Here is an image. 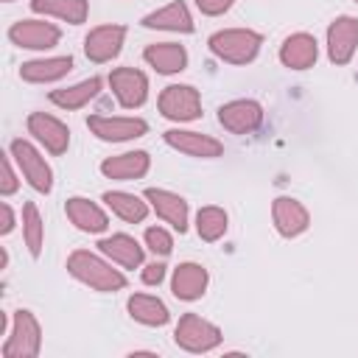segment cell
I'll list each match as a JSON object with an SVG mask.
<instances>
[{"mask_svg":"<svg viewBox=\"0 0 358 358\" xmlns=\"http://www.w3.org/2000/svg\"><path fill=\"white\" fill-rule=\"evenodd\" d=\"M67 274L78 282H84L87 288L92 291H101V294H115V291H123L126 288V274L120 268L112 266V260L90 252V249H76L70 252L67 257Z\"/></svg>","mask_w":358,"mask_h":358,"instance_id":"obj_1","label":"cell"},{"mask_svg":"<svg viewBox=\"0 0 358 358\" xmlns=\"http://www.w3.org/2000/svg\"><path fill=\"white\" fill-rule=\"evenodd\" d=\"M207 48L215 59L227 64H249L257 59L263 48V36L252 28H224L207 39Z\"/></svg>","mask_w":358,"mask_h":358,"instance_id":"obj_2","label":"cell"},{"mask_svg":"<svg viewBox=\"0 0 358 358\" xmlns=\"http://www.w3.org/2000/svg\"><path fill=\"white\" fill-rule=\"evenodd\" d=\"M42 350V327L34 310L20 308L11 313V330L3 344V358H36Z\"/></svg>","mask_w":358,"mask_h":358,"instance_id":"obj_3","label":"cell"},{"mask_svg":"<svg viewBox=\"0 0 358 358\" xmlns=\"http://www.w3.org/2000/svg\"><path fill=\"white\" fill-rule=\"evenodd\" d=\"M8 154H11V159H14L17 171H20V176H22L36 193H45V196H48V193L53 190V171H50L48 159L39 154V148H36L31 140H22V137L11 140Z\"/></svg>","mask_w":358,"mask_h":358,"instance_id":"obj_4","label":"cell"},{"mask_svg":"<svg viewBox=\"0 0 358 358\" xmlns=\"http://www.w3.org/2000/svg\"><path fill=\"white\" fill-rule=\"evenodd\" d=\"M173 341L185 352H210L224 341V333L218 324L199 313H182L173 327Z\"/></svg>","mask_w":358,"mask_h":358,"instance_id":"obj_5","label":"cell"},{"mask_svg":"<svg viewBox=\"0 0 358 358\" xmlns=\"http://www.w3.org/2000/svg\"><path fill=\"white\" fill-rule=\"evenodd\" d=\"M157 109L173 123H193L201 117V95L190 84H168L157 98Z\"/></svg>","mask_w":358,"mask_h":358,"instance_id":"obj_6","label":"cell"},{"mask_svg":"<svg viewBox=\"0 0 358 358\" xmlns=\"http://www.w3.org/2000/svg\"><path fill=\"white\" fill-rule=\"evenodd\" d=\"M87 129L103 140V143H126V140H137L148 131V123L143 117H129V115H90L87 117Z\"/></svg>","mask_w":358,"mask_h":358,"instance_id":"obj_7","label":"cell"},{"mask_svg":"<svg viewBox=\"0 0 358 358\" xmlns=\"http://www.w3.org/2000/svg\"><path fill=\"white\" fill-rule=\"evenodd\" d=\"M218 123L229 134H252L263 123V106L255 98H235L218 106Z\"/></svg>","mask_w":358,"mask_h":358,"instance_id":"obj_8","label":"cell"},{"mask_svg":"<svg viewBox=\"0 0 358 358\" xmlns=\"http://www.w3.org/2000/svg\"><path fill=\"white\" fill-rule=\"evenodd\" d=\"M25 126H28V134H31L48 154L62 157V154L70 148V129H67L59 117H53V115H48V112H31L28 120H25Z\"/></svg>","mask_w":358,"mask_h":358,"instance_id":"obj_9","label":"cell"},{"mask_svg":"<svg viewBox=\"0 0 358 358\" xmlns=\"http://www.w3.org/2000/svg\"><path fill=\"white\" fill-rule=\"evenodd\" d=\"M109 87L123 109H140L148 101V78L137 67H115L109 73Z\"/></svg>","mask_w":358,"mask_h":358,"instance_id":"obj_10","label":"cell"},{"mask_svg":"<svg viewBox=\"0 0 358 358\" xmlns=\"http://www.w3.org/2000/svg\"><path fill=\"white\" fill-rule=\"evenodd\" d=\"M358 48V17L341 14L327 25V59L336 67L350 64Z\"/></svg>","mask_w":358,"mask_h":358,"instance_id":"obj_11","label":"cell"},{"mask_svg":"<svg viewBox=\"0 0 358 358\" xmlns=\"http://www.w3.org/2000/svg\"><path fill=\"white\" fill-rule=\"evenodd\" d=\"M8 39L25 50H50L59 45L62 31L59 25L45 22V20H20L8 28Z\"/></svg>","mask_w":358,"mask_h":358,"instance_id":"obj_12","label":"cell"},{"mask_svg":"<svg viewBox=\"0 0 358 358\" xmlns=\"http://www.w3.org/2000/svg\"><path fill=\"white\" fill-rule=\"evenodd\" d=\"M162 140L179 151V154H187V157H196V159H215L224 154V143L215 140L213 134H201V131H193V129H168L162 134Z\"/></svg>","mask_w":358,"mask_h":358,"instance_id":"obj_13","label":"cell"},{"mask_svg":"<svg viewBox=\"0 0 358 358\" xmlns=\"http://www.w3.org/2000/svg\"><path fill=\"white\" fill-rule=\"evenodd\" d=\"M123 42H126V25H117V22L98 25L84 36V53L90 62L106 64L123 50Z\"/></svg>","mask_w":358,"mask_h":358,"instance_id":"obj_14","label":"cell"},{"mask_svg":"<svg viewBox=\"0 0 358 358\" xmlns=\"http://www.w3.org/2000/svg\"><path fill=\"white\" fill-rule=\"evenodd\" d=\"M145 201L151 204V210L157 213L159 221L171 224V229H176L179 235L187 232V218H190V210H187V201L173 193V190H165V187H148L145 193Z\"/></svg>","mask_w":358,"mask_h":358,"instance_id":"obj_15","label":"cell"},{"mask_svg":"<svg viewBox=\"0 0 358 358\" xmlns=\"http://www.w3.org/2000/svg\"><path fill=\"white\" fill-rule=\"evenodd\" d=\"M271 221L282 238H299L310 227L308 207L294 196H277L271 201Z\"/></svg>","mask_w":358,"mask_h":358,"instance_id":"obj_16","label":"cell"},{"mask_svg":"<svg viewBox=\"0 0 358 358\" xmlns=\"http://www.w3.org/2000/svg\"><path fill=\"white\" fill-rule=\"evenodd\" d=\"M64 215L78 232H87V235H101L109 229V215L103 213V207L84 196H70L64 201Z\"/></svg>","mask_w":358,"mask_h":358,"instance_id":"obj_17","label":"cell"},{"mask_svg":"<svg viewBox=\"0 0 358 358\" xmlns=\"http://www.w3.org/2000/svg\"><path fill=\"white\" fill-rule=\"evenodd\" d=\"M210 285V274L201 263H179L171 274V294L182 302H196L207 294Z\"/></svg>","mask_w":358,"mask_h":358,"instance_id":"obj_18","label":"cell"},{"mask_svg":"<svg viewBox=\"0 0 358 358\" xmlns=\"http://www.w3.org/2000/svg\"><path fill=\"white\" fill-rule=\"evenodd\" d=\"M319 59V42L308 31H296L280 45V64L288 70H308Z\"/></svg>","mask_w":358,"mask_h":358,"instance_id":"obj_19","label":"cell"},{"mask_svg":"<svg viewBox=\"0 0 358 358\" xmlns=\"http://www.w3.org/2000/svg\"><path fill=\"white\" fill-rule=\"evenodd\" d=\"M143 28L148 31H171V34H193V17H190V8L182 3V0H173L151 14H145L140 20Z\"/></svg>","mask_w":358,"mask_h":358,"instance_id":"obj_20","label":"cell"},{"mask_svg":"<svg viewBox=\"0 0 358 358\" xmlns=\"http://www.w3.org/2000/svg\"><path fill=\"white\" fill-rule=\"evenodd\" d=\"M151 168V157L148 151H123L115 157H106L101 162V173L112 182H131V179H143Z\"/></svg>","mask_w":358,"mask_h":358,"instance_id":"obj_21","label":"cell"},{"mask_svg":"<svg viewBox=\"0 0 358 358\" xmlns=\"http://www.w3.org/2000/svg\"><path fill=\"white\" fill-rule=\"evenodd\" d=\"M98 252L103 257H109L115 266L120 268H140L143 266V246L137 243V238L126 235V232H115V235H106L98 241Z\"/></svg>","mask_w":358,"mask_h":358,"instance_id":"obj_22","label":"cell"},{"mask_svg":"<svg viewBox=\"0 0 358 358\" xmlns=\"http://www.w3.org/2000/svg\"><path fill=\"white\" fill-rule=\"evenodd\" d=\"M143 62L159 76H176L187 67V50L179 42H154L143 50Z\"/></svg>","mask_w":358,"mask_h":358,"instance_id":"obj_23","label":"cell"},{"mask_svg":"<svg viewBox=\"0 0 358 358\" xmlns=\"http://www.w3.org/2000/svg\"><path fill=\"white\" fill-rule=\"evenodd\" d=\"M73 70V56H48V59H31L22 62L20 67V78L28 84H53L62 81L67 73Z\"/></svg>","mask_w":358,"mask_h":358,"instance_id":"obj_24","label":"cell"},{"mask_svg":"<svg viewBox=\"0 0 358 358\" xmlns=\"http://www.w3.org/2000/svg\"><path fill=\"white\" fill-rule=\"evenodd\" d=\"M101 87H103L101 76H90V78H84L78 84H70V87H62V90H50L48 98H50L53 106H59L64 112H73V109L87 106L92 98H98Z\"/></svg>","mask_w":358,"mask_h":358,"instance_id":"obj_25","label":"cell"},{"mask_svg":"<svg viewBox=\"0 0 358 358\" xmlns=\"http://www.w3.org/2000/svg\"><path fill=\"white\" fill-rule=\"evenodd\" d=\"M126 310L137 324H145V327H162L171 322L168 305L154 294H131L126 302Z\"/></svg>","mask_w":358,"mask_h":358,"instance_id":"obj_26","label":"cell"},{"mask_svg":"<svg viewBox=\"0 0 358 358\" xmlns=\"http://www.w3.org/2000/svg\"><path fill=\"white\" fill-rule=\"evenodd\" d=\"M106 201V207L126 224H143L151 204L145 201V196H134V193H126V190H106L101 196Z\"/></svg>","mask_w":358,"mask_h":358,"instance_id":"obj_27","label":"cell"},{"mask_svg":"<svg viewBox=\"0 0 358 358\" xmlns=\"http://www.w3.org/2000/svg\"><path fill=\"white\" fill-rule=\"evenodd\" d=\"M31 11L45 14V17H56V20L70 22V25H81V22H87L90 3L87 0H31Z\"/></svg>","mask_w":358,"mask_h":358,"instance_id":"obj_28","label":"cell"},{"mask_svg":"<svg viewBox=\"0 0 358 358\" xmlns=\"http://www.w3.org/2000/svg\"><path fill=\"white\" fill-rule=\"evenodd\" d=\"M227 227H229V215H227V210H221L215 204H207L196 213V232L207 243L221 241L227 235Z\"/></svg>","mask_w":358,"mask_h":358,"instance_id":"obj_29","label":"cell"},{"mask_svg":"<svg viewBox=\"0 0 358 358\" xmlns=\"http://www.w3.org/2000/svg\"><path fill=\"white\" fill-rule=\"evenodd\" d=\"M22 241L28 246V255L36 260L42 255V246H45V221H42V213L34 201L22 204Z\"/></svg>","mask_w":358,"mask_h":358,"instance_id":"obj_30","label":"cell"},{"mask_svg":"<svg viewBox=\"0 0 358 358\" xmlns=\"http://www.w3.org/2000/svg\"><path fill=\"white\" fill-rule=\"evenodd\" d=\"M143 241H145V249L151 255H157V257H168L173 252V238H171V232L165 227H148L143 232Z\"/></svg>","mask_w":358,"mask_h":358,"instance_id":"obj_31","label":"cell"},{"mask_svg":"<svg viewBox=\"0 0 358 358\" xmlns=\"http://www.w3.org/2000/svg\"><path fill=\"white\" fill-rule=\"evenodd\" d=\"M11 162H14V159H11V154H3V159H0V165H3L0 193H3V196L17 193V187H20V176H17V171H14V165H11Z\"/></svg>","mask_w":358,"mask_h":358,"instance_id":"obj_32","label":"cell"},{"mask_svg":"<svg viewBox=\"0 0 358 358\" xmlns=\"http://www.w3.org/2000/svg\"><path fill=\"white\" fill-rule=\"evenodd\" d=\"M232 3H235V0H196V8H199L204 17H218V14L229 11Z\"/></svg>","mask_w":358,"mask_h":358,"instance_id":"obj_33","label":"cell"},{"mask_svg":"<svg viewBox=\"0 0 358 358\" xmlns=\"http://www.w3.org/2000/svg\"><path fill=\"white\" fill-rule=\"evenodd\" d=\"M140 280H143L145 285H159V282L165 280V263L154 260V263L143 266V271H140Z\"/></svg>","mask_w":358,"mask_h":358,"instance_id":"obj_34","label":"cell"},{"mask_svg":"<svg viewBox=\"0 0 358 358\" xmlns=\"http://www.w3.org/2000/svg\"><path fill=\"white\" fill-rule=\"evenodd\" d=\"M0 210H3V224H0V235H8L14 227H17V218H14V210H11V204L8 201H3L0 204Z\"/></svg>","mask_w":358,"mask_h":358,"instance_id":"obj_35","label":"cell"},{"mask_svg":"<svg viewBox=\"0 0 358 358\" xmlns=\"http://www.w3.org/2000/svg\"><path fill=\"white\" fill-rule=\"evenodd\" d=\"M3 3H11V0H3Z\"/></svg>","mask_w":358,"mask_h":358,"instance_id":"obj_36","label":"cell"},{"mask_svg":"<svg viewBox=\"0 0 358 358\" xmlns=\"http://www.w3.org/2000/svg\"><path fill=\"white\" fill-rule=\"evenodd\" d=\"M355 3H358V0H355Z\"/></svg>","mask_w":358,"mask_h":358,"instance_id":"obj_37","label":"cell"}]
</instances>
